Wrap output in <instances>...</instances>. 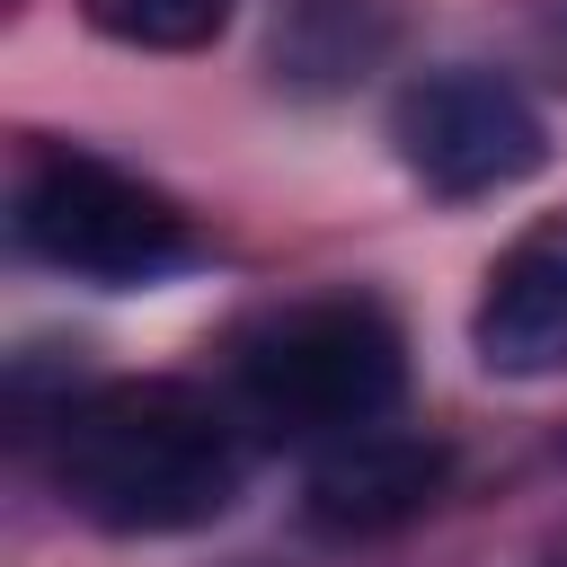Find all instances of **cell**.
<instances>
[{
    "mask_svg": "<svg viewBox=\"0 0 567 567\" xmlns=\"http://www.w3.org/2000/svg\"><path fill=\"white\" fill-rule=\"evenodd\" d=\"M390 151L425 195H505L549 168L540 106L496 71H425L390 106Z\"/></svg>",
    "mask_w": 567,
    "mask_h": 567,
    "instance_id": "277c9868",
    "label": "cell"
},
{
    "mask_svg": "<svg viewBox=\"0 0 567 567\" xmlns=\"http://www.w3.org/2000/svg\"><path fill=\"white\" fill-rule=\"evenodd\" d=\"M239 416L186 381H106L53 416V487L115 540H177L239 505Z\"/></svg>",
    "mask_w": 567,
    "mask_h": 567,
    "instance_id": "6da1fadb",
    "label": "cell"
},
{
    "mask_svg": "<svg viewBox=\"0 0 567 567\" xmlns=\"http://www.w3.org/2000/svg\"><path fill=\"white\" fill-rule=\"evenodd\" d=\"M470 354L496 381L567 372V213H540L532 230L505 239L470 310Z\"/></svg>",
    "mask_w": 567,
    "mask_h": 567,
    "instance_id": "5b68a950",
    "label": "cell"
},
{
    "mask_svg": "<svg viewBox=\"0 0 567 567\" xmlns=\"http://www.w3.org/2000/svg\"><path fill=\"white\" fill-rule=\"evenodd\" d=\"M97 35L133 44V53H195L230 27V0H80Z\"/></svg>",
    "mask_w": 567,
    "mask_h": 567,
    "instance_id": "52a82bcc",
    "label": "cell"
},
{
    "mask_svg": "<svg viewBox=\"0 0 567 567\" xmlns=\"http://www.w3.org/2000/svg\"><path fill=\"white\" fill-rule=\"evenodd\" d=\"M408 390V346L372 301H301L239 346V416L266 443H337Z\"/></svg>",
    "mask_w": 567,
    "mask_h": 567,
    "instance_id": "7a4b0ae2",
    "label": "cell"
},
{
    "mask_svg": "<svg viewBox=\"0 0 567 567\" xmlns=\"http://www.w3.org/2000/svg\"><path fill=\"white\" fill-rule=\"evenodd\" d=\"M9 230H18V248L35 266H53L71 284H106V292L159 284V275H177L195 257L186 213L159 186H142L133 168L97 159V151H44V159H27Z\"/></svg>",
    "mask_w": 567,
    "mask_h": 567,
    "instance_id": "3957f363",
    "label": "cell"
},
{
    "mask_svg": "<svg viewBox=\"0 0 567 567\" xmlns=\"http://www.w3.org/2000/svg\"><path fill=\"white\" fill-rule=\"evenodd\" d=\"M452 478V452L416 425H354L337 443L310 452V478H301V514L319 532H390V523H416Z\"/></svg>",
    "mask_w": 567,
    "mask_h": 567,
    "instance_id": "8992f818",
    "label": "cell"
}]
</instances>
